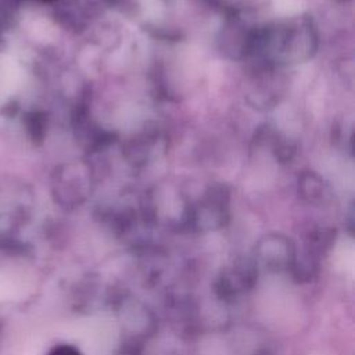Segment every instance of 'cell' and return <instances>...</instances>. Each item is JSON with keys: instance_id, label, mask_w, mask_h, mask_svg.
<instances>
[{"instance_id": "cell-1", "label": "cell", "mask_w": 355, "mask_h": 355, "mask_svg": "<svg viewBox=\"0 0 355 355\" xmlns=\"http://www.w3.org/2000/svg\"><path fill=\"white\" fill-rule=\"evenodd\" d=\"M318 49V32L311 17L295 15L258 29L252 54L279 68L297 65L313 57Z\"/></svg>"}, {"instance_id": "cell-2", "label": "cell", "mask_w": 355, "mask_h": 355, "mask_svg": "<svg viewBox=\"0 0 355 355\" xmlns=\"http://www.w3.org/2000/svg\"><path fill=\"white\" fill-rule=\"evenodd\" d=\"M93 171L85 161L61 165L53 175V191L62 204H79L92 191Z\"/></svg>"}, {"instance_id": "cell-3", "label": "cell", "mask_w": 355, "mask_h": 355, "mask_svg": "<svg viewBox=\"0 0 355 355\" xmlns=\"http://www.w3.org/2000/svg\"><path fill=\"white\" fill-rule=\"evenodd\" d=\"M282 68L261 62L251 78L248 79L247 86V101L257 108L266 110L275 107L284 90H286V79L280 73Z\"/></svg>"}, {"instance_id": "cell-4", "label": "cell", "mask_w": 355, "mask_h": 355, "mask_svg": "<svg viewBox=\"0 0 355 355\" xmlns=\"http://www.w3.org/2000/svg\"><path fill=\"white\" fill-rule=\"evenodd\" d=\"M258 29L255 26H250L240 17H233L220 32V51L229 58L243 60L254 53Z\"/></svg>"}, {"instance_id": "cell-5", "label": "cell", "mask_w": 355, "mask_h": 355, "mask_svg": "<svg viewBox=\"0 0 355 355\" xmlns=\"http://www.w3.org/2000/svg\"><path fill=\"white\" fill-rule=\"evenodd\" d=\"M165 148L164 136L155 130H143L136 137L130 139L126 144V157L135 164H146L154 157L157 158Z\"/></svg>"}, {"instance_id": "cell-6", "label": "cell", "mask_w": 355, "mask_h": 355, "mask_svg": "<svg viewBox=\"0 0 355 355\" xmlns=\"http://www.w3.org/2000/svg\"><path fill=\"white\" fill-rule=\"evenodd\" d=\"M300 190L304 197L309 198L311 201L323 200L326 196H329L327 184L323 182L320 176H318L313 172H305L300 176Z\"/></svg>"}, {"instance_id": "cell-7", "label": "cell", "mask_w": 355, "mask_h": 355, "mask_svg": "<svg viewBox=\"0 0 355 355\" xmlns=\"http://www.w3.org/2000/svg\"><path fill=\"white\" fill-rule=\"evenodd\" d=\"M26 132L33 141H42L46 133V118L42 112H31L25 118Z\"/></svg>"}, {"instance_id": "cell-8", "label": "cell", "mask_w": 355, "mask_h": 355, "mask_svg": "<svg viewBox=\"0 0 355 355\" xmlns=\"http://www.w3.org/2000/svg\"><path fill=\"white\" fill-rule=\"evenodd\" d=\"M47 355H80V352L72 345L61 344V345L54 347Z\"/></svg>"}, {"instance_id": "cell-9", "label": "cell", "mask_w": 355, "mask_h": 355, "mask_svg": "<svg viewBox=\"0 0 355 355\" xmlns=\"http://www.w3.org/2000/svg\"><path fill=\"white\" fill-rule=\"evenodd\" d=\"M43 1H51V0H43Z\"/></svg>"}]
</instances>
